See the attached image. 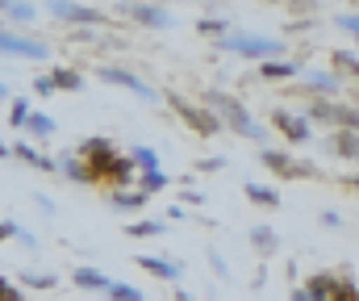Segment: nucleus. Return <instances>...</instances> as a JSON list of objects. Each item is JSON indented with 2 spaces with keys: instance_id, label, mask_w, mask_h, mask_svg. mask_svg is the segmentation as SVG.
Returning a JSON list of instances; mask_svg holds the SVG:
<instances>
[{
  "instance_id": "nucleus-36",
  "label": "nucleus",
  "mask_w": 359,
  "mask_h": 301,
  "mask_svg": "<svg viewBox=\"0 0 359 301\" xmlns=\"http://www.w3.org/2000/svg\"><path fill=\"white\" fill-rule=\"evenodd\" d=\"M0 301H25V293H21L13 281H4V276H0Z\"/></svg>"
},
{
  "instance_id": "nucleus-24",
  "label": "nucleus",
  "mask_w": 359,
  "mask_h": 301,
  "mask_svg": "<svg viewBox=\"0 0 359 301\" xmlns=\"http://www.w3.org/2000/svg\"><path fill=\"white\" fill-rule=\"evenodd\" d=\"M243 189H247V201H255V205H264V209H276V205H280V193H276V189H264V185H255V180L243 185Z\"/></svg>"
},
{
  "instance_id": "nucleus-9",
  "label": "nucleus",
  "mask_w": 359,
  "mask_h": 301,
  "mask_svg": "<svg viewBox=\"0 0 359 301\" xmlns=\"http://www.w3.org/2000/svg\"><path fill=\"white\" fill-rule=\"evenodd\" d=\"M50 17H59V21H67V25H100V21H104L96 8L72 4V0H55V4H50Z\"/></svg>"
},
{
  "instance_id": "nucleus-21",
  "label": "nucleus",
  "mask_w": 359,
  "mask_h": 301,
  "mask_svg": "<svg viewBox=\"0 0 359 301\" xmlns=\"http://www.w3.org/2000/svg\"><path fill=\"white\" fill-rule=\"evenodd\" d=\"M297 76H301V67H297V63H284V59L264 63V80H297Z\"/></svg>"
},
{
  "instance_id": "nucleus-45",
  "label": "nucleus",
  "mask_w": 359,
  "mask_h": 301,
  "mask_svg": "<svg viewBox=\"0 0 359 301\" xmlns=\"http://www.w3.org/2000/svg\"><path fill=\"white\" fill-rule=\"evenodd\" d=\"M8 155H13V147H4V142H0V159H8Z\"/></svg>"
},
{
  "instance_id": "nucleus-13",
  "label": "nucleus",
  "mask_w": 359,
  "mask_h": 301,
  "mask_svg": "<svg viewBox=\"0 0 359 301\" xmlns=\"http://www.w3.org/2000/svg\"><path fill=\"white\" fill-rule=\"evenodd\" d=\"M72 285L76 289H88V293H109L113 289V276H104L100 268H76L72 272Z\"/></svg>"
},
{
  "instance_id": "nucleus-22",
  "label": "nucleus",
  "mask_w": 359,
  "mask_h": 301,
  "mask_svg": "<svg viewBox=\"0 0 359 301\" xmlns=\"http://www.w3.org/2000/svg\"><path fill=\"white\" fill-rule=\"evenodd\" d=\"M0 13H4V17H13L17 25H25V21H34V17H38V8H34V4H17V0H0Z\"/></svg>"
},
{
  "instance_id": "nucleus-5",
  "label": "nucleus",
  "mask_w": 359,
  "mask_h": 301,
  "mask_svg": "<svg viewBox=\"0 0 359 301\" xmlns=\"http://www.w3.org/2000/svg\"><path fill=\"white\" fill-rule=\"evenodd\" d=\"M309 117L330 121L334 130H355L359 134V109H351V105H339V100H313V105H309Z\"/></svg>"
},
{
  "instance_id": "nucleus-16",
  "label": "nucleus",
  "mask_w": 359,
  "mask_h": 301,
  "mask_svg": "<svg viewBox=\"0 0 359 301\" xmlns=\"http://www.w3.org/2000/svg\"><path fill=\"white\" fill-rule=\"evenodd\" d=\"M13 155H17V159H25V163H29V168H38V172H59V159H46V155H42L38 147H29V142H17V147H13Z\"/></svg>"
},
{
  "instance_id": "nucleus-4",
  "label": "nucleus",
  "mask_w": 359,
  "mask_h": 301,
  "mask_svg": "<svg viewBox=\"0 0 359 301\" xmlns=\"http://www.w3.org/2000/svg\"><path fill=\"white\" fill-rule=\"evenodd\" d=\"M168 100H172V109H176V113L184 117V121H188V126H192V130H196V134L213 138V134H222V130H226V126L217 121V113H213V109H205V105H188V100L180 97V93H172Z\"/></svg>"
},
{
  "instance_id": "nucleus-15",
  "label": "nucleus",
  "mask_w": 359,
  "mask_h": 301,
  "mask_svg": "<svg viewBox=\"0 0 359 301\" xmlns=\"http://www.w3.org/2000/svg\"><path fill=\"white\" fill-rule=\"evenodd\" d=\"M334 289H339V276H330V272H318V276H309V281H305L309 301H330V297H334Z\"/></svg>"
},
{
  "instance_id": "nucleus-41",
  "label": "nucleus",
  "mask_w": 359,
  "mask_h": 301,
  "mask_svg": "<svg viewBox=\"0 0 359 301\" xmlns=\"http://www.w3.org/2000/svg\"><path fill=\"white\" fill-rule=\"evenodd\" d=\"M196 168H201V172H217V168H222V159H201Z\"/></svg>"
},
{
  "instance_id": "nucleus-34",
  "label": "nucleus",
  "mask_w": 359,
  "mask_h": 301,
  "mask_svg": "<svg viewBox=\"0 0 359 301\" xmlns=\"http://www.w3.org/2000/svg\"><path fill=\"white\" fill-rule=\"evenodd\" d=\"M330 301H359V289L351 281H339V289H334V297Z\"/></svg>"
},
{
  "instance_id": "nucleus-23",
  "label": "nucleus",
  "mask_w": 359,
  "mask_h": 301,
  "mask_svg": "<svg viewBox=\"0 0 359 301\" xmlns=\"http://www.w3.org/2000/svg\"><path fill=\"white\" fill-rule=\"evenodd\" d=\"M138 189L151 197V193H163V189H172V176L159 168V172H147V176H138Z\"/></svg>"
},
{
  "instance_id": "nucleus-46",
  "label": "nucleus",
  "mask_w": 359,
  "mask_h": 301,
  "mask_svg": "<svg viewBox=\"0 0 359 301\" xmlns=\"http://www.w3.org/2000/svg\"><path fill=\"white\" fill-rule=\"evenodd\" d=\"M0 100H13L8 97V88H4V80H0Z\"/></svg>"
},
{
  "instance_id": "nucleus-37",
  "label": "nucleus",
  "mask_w": 359,
  "mask_h": 301,
  "mask_svg": "<svg viewBox=\"0 0 359 301\" xmlns=\"http://www.w3.org/2000/svg\"><path fill=\"white\" fill-rule=\"evenodd\" d=\"M339 29H347L351 38H359V13H343L339 17Z\"/></svg>"
},
{
  "instance_id": "nucleus-1",
  "label": "nucleus",
  "mask_w": 359,
  "mask_h": 301,
  "mask_svg": "<svg viewBox=\"0 0 359 301\" xmlns=\"http://www.w3.org/2000/svg\"><path fill=\"white\" fill-rule=\"evenodd\" d=\"M76 155L88 163L92 185L100 180V185L126 189V185L134 180V163H130V155H117V147H113L109 138H84V142L76 147Z\"/></svg>"
},
{
  "instance_id": "nucleus-25",
  "label": "nucleus",
  "mask_w": 359,
  "mask_h": 301,
  "mask_svg": "<svg viewBox=\"0 0 359 301\" xmlns=\"http://www.w3.org/2000/svg\"><path fill=\"white\" fill-rule=\"evenodd\" d=\"M29 113H34V109H29V100H25V97H13V100H8V126H13V130H25Z\"/></svg>"
},
{
  "instance_id": "nucleus-38",
  "label": "nucleus",
  "mask_w": 359,
  "mask_h": 301,
  "mask_svg": "<svg viewBox=\"0 0 359 301\" xmlns=\"http://www.w3.org/2000/svg\"><path fill=\"white\" fill-rule=\"evenodd\" d=\"M17 243H21V247H25V251H38V239H34V234H29V230H17Z\"/></svg>"
},
{
  "instance_id": "nucleus-43",
  "label": "nucleus",
  "mask_w": 359,
  "mask_h": 301,
  "mask_svg": "<svg viewBox=\"0 0 359 301\" xmlns=\"http://www.w3.org/2000/svg\"><path fill=\"white\" fill-rule=\"evenodd\" d=\"M288 301H309V293H305V285H301V289H292V293H288Z\"/></svg>"
},
{
  "instance_id": "nucleus-39",
  "label": "nucleus",
  "mask_w": 359,
  "mask_h": 301,
  "mask_svg": "<svg viewBox=\"0 0 359 301\" xmlns=\"http://www.w3.org/2000/svg\"><path fill=\"white\" fill-rule=\"evenodd\" d=\"M209 264H213V272H217V276H230V268H226V260H222L217 251H209Z\"/></svg>"
},
{
  "instance_id": "nucleus-44",
  "label": "nucleus",
  "mask_w": 359,
  "mask_h": 301,
  "mask_svg": "<svg viewBox=\"0 0 359 301\" xmlns=\"http://www.w3.org/2000/svg\"><path fill=\"white\" fill-rule=\"evenodd\" d=\"M176 301H196V297H192L188 289H176Z\"/></svg>"
},
{
  "instance_id": "nucleus-31",
  "label": "nucleus",
  "mask_w": 359,
  "mask_h": 301,
  "mask_svg": "<svg viewBox=\"0 0 359 301\" xmlns=\"http://www.w3.org/2000/svg\"><path fill=\"white\" fill-rule=\"evenodd\" d=\"M126 234L130 239H155V234H163V222H126Z\"/></svg>"
},
{
  "instance_id": "nucleus-32",
  "label": "nucleus",
  "mask_w": 359,
  "mask_h": 301,
  "mask_svg": "<svg viewBox=\"0 0 359 301\" xmlns=\"http://www.w3.org/2000/svg\"><path fill=\"white\" fill-rule=\"evenodd\" d=\"M21 285H25V289H55V276H50V272H29V268H25V272H21Z\"/></svg>"
},
{
  "instance_id": "nucleus-40",
  "label": "nucleus",
  "mask_w": 359,
  "mask_h": 301,
  "mask_svg": "<svg viewBox=\"0 0 359 301\" xmlns=\"http://www.w3.org/2000/svg\"><path fill=\"white\" fill-rule=\"evenodd\" d=\"M17 230H21L17 222H0V239H17Z\"/></svg>"
},
{
  "instance_id": "nucleus-42",
  "label": "nucleus",
  "mask_w": 359,
  "mask_h": 301,
  "mask_svg": "<svg viewBox=\"0 0 359 301\" xmlns=\"http://www.w3.org/2000/svg\"><path fill=\"white\" fill-rule=\"evenodd\" d=\"M322 222H326V226H343V218H339L334 209H326V213H322Z\"/></svg>"
},
{
  "instance_id": "nucleus-26",
  "label": "nucleus",
  "mask_w": 359,
  "mask_h": 301,
  "mask_svg": "<svg viewBox=\"0 0 359 301\" xmlns=\"http://www.w3.org/2000/svg\"><path fill=\"white\" fill-rule=\"evenodd\" d=\"M109 205L117 213H130V209H142L147 205V193H109Z\"/></svg>"
},
{
  "instance_id": "nucleus-19",
  "label": "nucleus",
  "mask_w": 359,
  "mask_h": 301,
  "mask_svg": "<svg viewBox=\"0 0 359 301\" xmlns=\"http://www.w3.org/2000/svg\"><path fill=\"white\" fill-rule=\"evenodd\" d=\"M50 80H55V88H63V93H80V88H84V76L72 72V67H55Z\"/></svg>"
},
{
  "instance_id": "nucleus-10",
  "label": "nucleus",
  "mask_w": 359,
  "mask_h": 301,
  "mask_svg": "<svg viewBox=\"0 0 359 301\" xmlns=\"http://www.w3.org/2000/svg\"><path fill=\"white\" fill-rule=\"evenodd\" d=\"M271 126L288 138V142H309V121L301 113H288V109H276L271 113Z\"/></svg>"
},
{
  "instance_id": "nucleus-27",
  "label": "nucleus",
  "mask_w": 359,
  "mask_h": 301,
  "mask_svg": "<svg viewBox=\"0 0 359 301\" xmlns=\"http://www.w3.org/2000/svg\"><path fill=\"white\" fill-rule=\"evenodd\" d=\"M251 243H255V251H264V255H271V251L280 247V239H276L271 226H255V230H251Z\"/></svg>"
},
{
  "instance_id": "nucleus-7",
  "label": "nucleus",
  "mask_w": 359,
  "mask_h": 301,
  "mask_svg": "<svg viewBox=\"0 0 359 301\" xmlns=\"http://www.w3.org/2000/svg\"><path fill=\"white\" fill-rule=\"evenodd\" d=\"M0 55H13V59H46L50 46L38 42V38H25V34H8V29H0Z\"/></svg>"
},
{
  "instance_id": "nucleus-28",
  "label": "nucleus",
  "mask_w": 359,
  "mask_h": 301,
  "mask_svg": "<svg viewBox=\"0 0 359 301\" xmlns=\"http://www.w3.org/2000/svg\"><path fill=\"white\" fill-rule=\"evenodd\" d=\"M25 130H29L34 138H50V134H55V121H50L46 113H38V109H34V113H29V121H25Z\"/></svg>"
},
{
  "instance_id": "nucleus-18",
  "label": "nucleus",
  "mask_w": 359,
  "mask_h": 301,
  "mask_svg": "<svg viewBox=\"0 0 359 301\" xmlns=\"http://www.w3.org/2000/svg\"><path fill=\"white\" fill-rule=\"evenodd\" d=\"M59 172H63L67 180H76V185H92V172H88V163H84V159H80L76 151L59 159Z\"/></svg>"
},
{
  "instance_id": "nucleus-29",
  "label": "nucleus",
  "mask_w": 359,
  "mask_h": 301,
  "mask_svg": "<svg viewBox=\"0 0 359 301\" xmlns=\"http://www.w3.org/2000/svg\"><path fill=\"white\" fill-rule=\"evenodd\" d=\"M330 63H334V72H347V76L359 80V59L351 51H330Z\"/></svg>"
},
{
  "instance_id": "nucleus-3",
  "label": "nucleus",
  "mask_w": 359,
  "mask_h": 301,
  "mask_svg": "<svg viewBox=\"0 0 359 301\" xmlns=\"http://www.w3.org/2000/svg\"><path fill=\"white\" fill-rule=\"evenodd\" d=\"M222 51L226 55H243V59H264V63H271L276 55H284V42L280 38H264V34H226L222 38Z\"/></svg>"
},
{
  "instance_id": "nucleus-6",
  "label": "nucleus",
  "mask_w": 359,
  "mask_h": 301,
  "mask_svg": "<svg viewBox=\"0 0 359 301\" xmlns=\"http://www.w3.org/2000/svg\"><path fill=\"white\" fill-rule=\"evenodd\" d=\"M259 159H264V168H271L280 180H297V176H305V180H309V176H318V168H313V163H297V159H292V155H284V151H268V147H264V151H259Z\"/></svg>"
},
{
  "instance_id": "nucleus-35",
  "label": "nucleus",
  "mask_w": 359,
  "mask_h": 301,
  "mask_svg": "<svg viewBox=\"0 0 359 301\" xmlns=\"http://www.w3.org/2000/svg\"><path fill=\"white\" fill-rule=\"evenodd\" d=\"M29 88H34V93H38V97H55V93H59V88H55V80H50V76H38V80H34V84H29Z\"/></svg>"
},
{
  "instance_id": "nucleus-30",
  "label": "nucleus",
  "mask_w": 359,
  "mask_h": 301,
  "mask_svg": "<svg viewBox=\"0 0 359 301\" xmlns=\"http://www.w3.org/2000/svg\"><path fill=\"white\" fill-rule=\"evenodd\" d=\"M196 29H201V34H213V38L222 42V38L230 34V21H226V17H201V21H196Z\"/></svg>"
},
{
  "instance_id": "nucleus-20",
  "label": "nucleus",
  "mask_w": 359,
  "mask_h": 301,
  "mask_svg": "<svg viewBox=\"0 0 359 301\" xmlns=\"http://www.w3.org/2000/svg\"><path fill=\"white\" fill-rule=\"evenodd\" d=\"M130 163L147 176V172H159V155L151 151V147H130Z\"/></svg>"
},
{
  "instance_id": "nucleus-14",
  "label": "nucleus",
  "mask_w": 359,
  "mask_h": 301,
  "mask_svg": "<svg viewBox=\"0 0 359 301\" xmlns=\"http://www.w3.org/2000/svg\"><path fill=\"white\" fill-rule=\"evenodd\" d=\"M138 268H147L159 281H180V272H184L176 260H163V255H138Z\"/></svg>"
},
{
  "instance_id": "nucleus-33",
  "label": "nucleus",
  "mask_w": 359,
  "mask_h": 301,
  "mask_svg": "<svg viewBox=\"0 0 359 301\" xmlns=\"http://www.w3.org/2000/svg\"><path fill=\"white\" fill-rule=\"evenodd\" d=\"M109 297H113V301H147V297H142V289H134V285H121V281H113Z\"/></svg>"
},
{
  "instance_id": "nucleus-11",
  "label": "nucleus",
  "mask_w": 359,
  "mask_h": 301,
  "mask_svg": "<svg viewBox=\"0 0 359 301\" xmlns=\"http://www.w3.org/2000/svg\"><path fill=\"white\" fill-rule=\"evenodd\" d=\"M121 13L134 17V21H142V25H151V29H168L172 25V13L159 8V4H121Z\"/></svg>"
},
{
  "instance_id": "nucleus-12",
  "label": "nucleus",
  "mask_w": 359,
  "mask_h": 301,
  "mask_svg": "<svg viewBox=\"0 0 359 301\" xmlns=\"http://www.w3.org/2000/svg\"><path fill=\"white\" fill-rule=\"evenodd\" d=\"M305 84H309V93H313L318 100H330L339 88H343L339 72H305Z\"/></svg>"
},
{
  "instance_id": "nucleus-2",
  "label": "nucleus",
  "mask_w": 359,
  "mask_h": 301,
  "mask_svg": "<svg viewBox=\"0 0 359 301\" xmlns=\"http://www.w3.org/2000/svg\"><path fill=\"white\" fill-rule=\"evenodd\" d=\"M205 109H213V113H217V121H222V126H230L238 138H251V142H259V138H264V126L243 109V100H238V97H226V93L209 88V93H205Z\"/></svg>"
},
{
  "instance_id": "nucleus-8",
  "label": "nucleus",
  "mask_w": 359,
  "mask_h": 301,
  "mask_svg": "<svg viewBox=\"0 0 359 301\" xmlns=\"http://www.w3.org/2000/svg\"><path fill=\"white\" fill-rule=\"evenodd\" d=\"M100 80H109V84H121V88H130L138 100H147V105H159V93L147 84V80H138L134 72H121V67H100Z\"/></svg>"
},
{
  "instance_id": "nucleus-17",
  "label": "nucleus",
  "mask_w": 359,
  "mask_h": 301,
  "mask_svg": "<svg viewBox=\"0 0 359 301\" xmlns=\"http://www.w3.org/2000/svg\"><path fill=\"white\" fill-rule=\"evenodd\" d=\"M330 151H334V155H343V159H355V163H359V134H355V130H334V134H330Z\"/></svg>"
}]
</instances>
